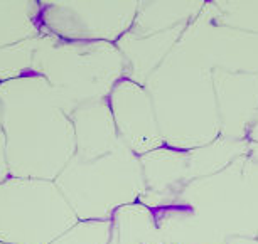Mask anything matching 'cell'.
<instances>
[{
    "instance_id": "obj_1",
    "label": "cell",
    "mask_w": 258,
    "mask_h": 244,
    "mask_svg": "<svg viewBox=\"0 0 258 244\" xmlns=\"http://www.w3.org/2000/svg\"><path fill=\"white\" fill-rule=\"evenodd\" d=\"M0 128L11 177L54 180L76 152L70 116L32 72L0 85Z\"/></svg>"
},
{
    "instance_id": "obj_2",
    "label": "cell",
    "mask_w": 258,
    "mask_h": 244,
    "mask_svg": "<svg viewBox=\"0 0 258 244\" xmlns=\"http://www.w3.org/2000/svg\"><path fill=\"white\" fill-rule=\"evenodd\" d=\"M31 72L49 85L70 116L83 103L106 100L116 83L126 77V62L115 44L73 42L42 34Z\"/></svg>"
},
{
    "instance_id": "obj_3",
    "label": "cell",
    "mask_w": 258,
    "mask_h": 244,
    "mask_svg": "<svg viewBox=\"0 0 258 244\" xmlns=\"http://www.w3.org/2000/svg\"><path fill=\"white\" fill-rule=\"evenodd\" d=\"M54 184L78 221H110L120 207L139 202L144 175L139 157L125 145L93 158L73 155Z\"/></svg>"
},
{
    "instance_id": "obj_4",
    "label": "cell",
    "mask_w": 258,
    "mask_h": 244,
    "mask_svg": "<svg viewBox=\"0 0 258 244\" xmlns=\"http://www.w3.org/2000/svg\"><path fill=\"white\" fill-rule=\"evenodd\" d=\"M76 222L54 180L11 177L0 184V242L49 244Z\"/></svg>"
},
{
    "instance_id": "obj_5",
    "label": "cell",
    "mask_w": 258,
    "mask_h": 244,
    "mask_svg": "<svg viewBox=\"0 0 258 244\" xmlns=\"http://www.w3.org/2000/svg\"><path fill=\"white\" fill-rule=\"evenodd\" d=\"M139 2L121 0H42V34L73 42L116 41L132 26Z\"/></svg>"
},
{
    "instance_id": "obj_6",
    "label": "cell",
    "mask_w": 258,
    "mask_h": 244,
    "mask_svg": "<svg viewBox=\"0 0 258 244\" xmlns=\"http://www.w3.org/2000/svg\"><path fill=\"white\" fill-rule=\"evenodd\" d=\"M118 138L128 150L142 155L160 148V135L152 100L144 85L123 77L106 98Z\"/></svg>"
},
{
    "instance_id": "obj_7",
    "label": "cell",
    "mask_w": 258,
    "mask_h": 244,
    "mask_svg": "<svg viewBox=\"0 0 258 244\" xmlns=\"http://www.w3.org/2000/svg\"><path fill=\"white\" fill-rule=\"evenodd\" d=\"M75 131V155L93 158L123 145L116 133L108 101L95 100L83 103L70 115Z\"/></svg>"
},
{
    "instance_id": "obj_8",
    "label": "cell",
    "mask_w": 258,
    "mask_h": 244,
    "mask_svg": "<svg viewBox=\"0 0 258 244\" xmlns=\"http://www.w3.org/2000/svg\"><path fill=\"white\" fill-rule=\"evenodd\" d=\"M42 36L41 2L0 0V47Z\"/></svg>"
},
{
    "instance_id": "obj_9",
    "label": "cell",
    "mask_w": 258,
    "mask_h": 244,
    "mask_svg": "<svg viewBox=\"0 0 258 244\" xmlns=\"http://www.w3.org/2000/svg\"><path fill=\"white\" fill-rule=\"evenodd\" d=\"M110 222L108 244H164L152 211L140 202L120 207Z\"/></svg>"
},
{
    "instance_id": "obj_10",
    "label": "cell",
    "mask_w": 258,
    "mask_h": 244,
    "mask_svg": "<svg viewBox=\"0 0 258 244\" xmlns=\"http://www.w3.org/2000/svg\"><path fill=\"white\" fill-rule=\"evenodd\" d=\"M39 39H41V36L19 44L0 47V85L31 74Z\"/></svg>"
},
{
    "instance_id": "obj_11",
    "label": "cell",
    "mask_w": 258,
    "mask_h": 244,
    "mask_svg": "<svg viewBox=\"0 0 258 244\" xmlns=\"http://www.w3.org/2000/svg\"><path fill=\"white\" fill-rule=\"evenodd\" d=\"M110 221H78L49 244H108Z\"/></svg>"
},
{
    "instance_id": "obj_12",
    "label": "cell",
    "mask_w": 258,
    "mask_h": 244,
    "mask_svg": "<svg viewBox=\"0 0 258 244\" xmlns=\"http://www.w3.org/2000/svg\"><path fill=\"white\" fill-rule=\"evenodd\" d=\"M7 179H11V172H9V164H7V150H6V136L0 128V184L6 182Z\"/></svg>"
},
{
    "instance_id": "obj_13",
    "label": "cell",
    "mask_w": 258,
    "mask_h": 244,
    "mask_svg": "<svg viewBox=\"0 0 258 244\" xmlns=\"http://www.w3.org/2000/svg\"><path fill=\"white\" fill-rule=\"evenodd\" d=\"M0 244H6V242H0Z\"/></svg>"
}]
</instances>
